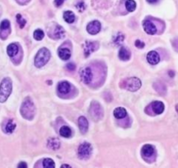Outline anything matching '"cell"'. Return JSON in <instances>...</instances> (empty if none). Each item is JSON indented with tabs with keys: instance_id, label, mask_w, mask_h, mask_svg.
I'll return each instance as SVG.
<instances>
[{
	"instance_id": "obj_1",
	"label": "cell",
	"mask_w": 178,
	"mask_h": 168,
	"mask_svg": "<svg viewBox=\"0 0 178 168\" xmlns=\"http://www.w3.org/2000/svg\"><path fill=\"white\" fill-rule=\"evenodd\" d=\"M12 90V82L10 78H5L0 85V102H4L8 99Z\"/></svg>"
},
{
	"instance_id": "obj_2",
	"label": "cell",
	"mask_w": 178,
	"mask_h": 168,
	"mask_svg": "<svg viewBox=\"0 0 178 168\" xmlns=\"http://www.w3.org/2000/svg\"><path fill=\"white\" fill-rule=\"evenodd\" d=\"M50 57H51V54L49 50L47 48H41L38 52V54H36L35 61H34L35 66L37 68H41L45 66L50 60Z\"/></svg>"
},
{
	"instance_id": "obj_3",
	"label": "cell",
	"mask_w": 178,
	"mask_h": 168,
	"mask_svg": "<svg viewBox=\"0 0 178 168\" xmlns=\"http://www.w3.org/2000/svg\"><path fill=\"white\" fill-rule=\"evenodd\" d=\"M34 112H35V108H34V104L32 103L31 100L29 98L25 100L22 104L21 107V114L24 118L31 120L32 119L33 116H34Z\"/></svg>"
},
{
	"instance_id": "obj_4",
	"label": "cell",
	"mask_w": 178,
	"mask_h": 168,
	"mask_svg": "<svg viewBox=\"0 0 178 168\" xmlns=\"http://www.w3.org/2000/svg\"><path fill=\"white\" fill-rule=\"evenodd\" d=\"M141 86V82L140 79L136 77L128 78L124 81V88L131 92L137 91Z\"/></svg>"
},
{
	"instance_id": "obj_5",
	"label": "cell",
	"mask_w": 178,
	"mask_h": 168,
	"mask_svg": "<svg viewBox=\"0 0 178 168\" xmlns=\"http://www.w3.org/2000/svg\"><path fill=\"white\" fill-rule=\"evenodd\" d=\"M92 153V146L88 143H83L82 145H79V150H78V154L79 159L81 160H86L89 158V156Z\"/></svg>"
},
{
	"instance_id": "obj_6",
	"label": "cell",
	"mask_w": 178,
	"mask_h": 168,
	"mask_svg": "<svg viewBox=\"0 0 178 168\" xmlns=\"http://www.w3.org/2000/svg\"><path fill=\"white\" fill-rule=\"evenodd\" d=\"M90 113L94 119H101L103 115V111L101 105L97 102H93L90 107Z\"/></svg>"
},
{
	"instance_id": "obj_7",
	"label": "cell",
	"mask_w": 178,
	"mask_h": 168,
	"mask_svg": "<svg viewBox=\"0 0 178 168\" xmlns=\"http://www.w3.org/2000/svg\"><path fill=\"white\" fill-rule=\"evenodd\" d=\"M80 74V77H81V80L82 82L86 84H89L91 82H92V79H93V73L91 71V69L87 67L86 68H83V69L80 70L79 72Z\"/></svg>"
},
{
	"instance_id": "obj_8",
	"label": "cell",
	"mask_w": 178,
	"mask_h": 168,
	"mask_svg": "<svg viewBox=\"0 0 178 168\" xmlns=\"http://www.w3.org/2000/svg\"><path fill=\"white\" fill-rule=\"evenodd\" d=\"M101 23L97 20H93L92 22L87 25L86 26V30L87 32L92 34V35H94V34H97L100 31H101Z\"/></svg>"
},
{
	"instance_id": "obj_9",
	"label": "cell",
	"mask_w": 178,
	"mask_h": 168,
	"mask_svg": "<svg viewBox=\"0 0 178 168\" xmlns=\"http://www.w3.org/2000/svg\"><path fill=\"white\" fill-rule=\"evenodd\" d=\"M98 48V44L97 42H86L84 45V52H85L86 56H88L94 52Z\"/></svg>"
},
{
	"instance_id": "obj_10",
	"label": "cell",
	"mask_w": 178,
	"mask_h": 168,
	"mask_svg": "<svg viewBox=\"0 0 178 168\" xmlns=\"http://www.w3.org/2000/svg\"><path fill=\"white\" fill-rule=\"evenodd\" d=\"M143 28H144V30H145V32L147 33L151 34V35L155 34V32H156V27H155V25L151 21H149V20H145L143 22Z\"/></svg>"
},
{
	"instance_id": "obj_11",
	"label": "cell",
	"mask_w": 178,
	"mask_h": 168,
	"mask_svg": "<svg viewBox=\"0 0 178 168\" xmlns=\"http://www.w3.org/2000/svg\"><path fill=\"white\" fill-rule=\"evenodd\" d=\"M147 60L150 64L155 65V64H158L159 63V61H160V56H159V54H157L155 51H151V52H149L147 54Z\"/></svg>"
},
{
	"instance_id": "obj_12",
	"label": "cell",
	"mask_w": 178,
	"mask_h": 168,
	"mask_svg": "<svg viewBox=\"0 0 178 168\" xmlns=\"http://www.w3.org/2000/svg\"><path fill=\"white\" fill-rule=\"evenodd\" d=\"M47 147L51 150H58L60 147V142L57 138H51L47 140Z\"/></svg>"
},
{
	"instance_id": "obj_13",
	"label": "cell",
	"mask_w": 178,
	"mask_h": 168,
	"mask_svg": "<svg viewBox=\"0 0 178 168\" xmlns=\"http://www.w3.org/2000/svg\"><path fill=\"white\" fill-rule=\"evenodd\" d=\"M78 123H79V130L81 131V133L85 134L88 130V121L86 120L85 116H80L79 118Z\"/></svg>"
},
{
	"instance_id": "obj_14",
	"label": "cell",
	"mask_w": 178,
	"mask_h": 168,
	"mask_svg": "<svg viewBox=\"0 0 178 168\" xmlns=\"http://www.w3.org/2000/svg\"><path fill=\"white\" fill-rule=\"evenodd\" d=\"M155 153V148L151 145H145L141 149V153L145 157H151Z\"/></svg>"
},
{
	"instance_id": "obj_15",
	"label": "cell",
	"mask_w": 178,
	"mask_h": 168,
	"mask_svg": "<svg viewBox=\"0 0 178 168\" xmlns=\"http://www.w3.org/2000/svg\"><path fill=\"white\" fill-rule=\"evenodd\" d=\"M152 109H153V110H154V112H155V114H162L163 112V110H164V104L162 102L156 101V102H154L152 103Z\"/></svg>"
},
{
	"instance_id": "obj_16",
	"label": "cell",
	"mask_w": 178,
	"mask_h": 168,
	"mask_svg": "<svg viewBox=\"0 0 178 168\" xmlns=\"http://www.w3.org/2000/svg\"><path fill=\"white\" fill-rule=\"evenodd\" d=\"M131 57V54L129 51L126 47H121L120 52H119V58L121 61H128Z\"/></svg>"
},
{
	"instance_id": "obj_17",
	"label": "cell",
	"mask_w": 178,
	"mask_h": 168,
	"mask_svg": "<svg viewBox=\"0 0 178 168\" xmlns=\"http://www.w3.org/2000/svg\"><path fill=\"white\" fill-rule=\"evenodd\" d=\"M58 89H59V92H60L61 94H67L70 92L71 86L67 82H62L59 84Z\"/></svg>"
},
{
	"instance_id": "obj_18",
	"label": "cell",
	"mask_w": 178,
	"mask_h": 168,
	"mask_svg": "<svg viewBox=\"0 0 178 168\" xmlns=\"http://www.w3.org/2000/svg\"><path fill=\"white\" fill-rule=\"evenodd\" d=\"M114 116L116 117L117 119H122L127 116V110L124 108H116L114 111Z\"/></svg>"
},
{
	"instance_id": "obj_19",
	"label": "cell",
	"mask_w": 178,
	"mask_h": 168,
	"mask_svg": "<svg viewBox=\"0 0 178 168\" xmlns=\"http://www.w3.org/2000/svg\"><path fill=\"white\" fill-rule=\"evenodd\" d=\"M59 56L61 58L62 60L66 61L71 57V52L68 48H60L59 50Z\"/></svg>"
},
{
	"instance_id": "obj_20",
	"label": "cell",
	"mask_w": 178,
	"mask_h": 168,
	"mask_svg": "<svg viewBox=\"0 0 178 168\" xmlns=\"http://www.w3.org/2000/svg\"><path fill=\"white\" fill-rule=\"evenodd\" d=\"M63 17H64V19H65L67 23H73V22H74V20H75V15H74V13H73V12H71V11H66V12H65Z\"/></svg>"
},
{
	"instance_id": "obj_21",
	"label": "cell",
	"mask_w": 178,
	"mask_h": 168,
	"mask_svg": "<svg viewBox=\"0 0 178 168\" xmlns=\"http://www.w3.org/2000/svg\"><path fill=\"white\" fill-rule=\"evenodd\" d=\"M18 46H17L16 44H11V45L8 46L7 54L9 56L13 57L18 54Z\"/></svg>"
},
{
	"instance_id": "obj_22",
	"label": "cell",
	"mask_w": 178,
	"mask_h": 168,
	"mask_svg": "<svg viewBox=\"0 0 178 168\" xmlns=\"http://www.w3.org/2000/svg\"><path fill=\"white\" fill-rule=\"evenodd\" d=\"M60 133L64 138H70L72 136V130L68 126H62L60 130Z\"/></svg>"
},
{
	"instance_id": "obj_23",
	"label": "cell",
	"mask_w": 178,
	"mask_h": 168,
	"mask_svg": "<svg viewBox=\"0 0 178 168\" xmlns=\"http://www.w3.org/2000/svg\"><path fill=\"white\" fill-rule=\"evenodd\" d=\"M15 129H16V124L14 123V122H13L12 120H10V121L6 123L5 130V132H7V133H12Z\"/></svg>"
},
{
	"instance_id": "obj_24",
	"label": "cell",
	"mask_w": 178,
	"mask_h": 168,
	"mask_svg": "<svg viewBox=\"0 0 178 168\" xmlns=\"http://www.w3.org/2000/svg\"><path fill=\"white\" fill-rule=\"evenodd\" d=\"M64 36H65V32L63 30V28L60 25H57L56 29L54 30V37L56 39H60L63 38Z\"/></svg>"
},
{
	"instance_id": "obj_25",
	"label": "cell",
	"mask_w": 178,
	"mask_h": 168,
	"mask_svg": "<svg viewBox=\"0 0 178 168\" xmlns=\"http://www.w3.org/2000/svg\"><path fill=\"white\" fill-rule=\"evenodd\" d=\"M124 39H125V36H124L123 34H122L121 32H118L116 36L114 39V43H115V45H117V46H120V45L122 44Z\"/></svg>"
},
{
	"instance_id": "obj_26",
	"label": "cell",
	"mask_w": 178,
	"mask_h": 168,
	"mask_svg": "<svg viewBox=\"0 0 178 168\" xmlns=\"http://www.w3.org/2000/svg\"><path fill=\"white\" fill-rule=\"evenodd\" d=\"M125 5L128 12H134L136 8V3L134 0H128Z\"/></svg>"
},
{
	"instance_id": "obj_27",
	"label": "cell",
	"mask_w": 178,
	"mask_h": 168,
	"mask_svg": "<svg viewBox=\"0 0 178 168\" xmlns=\"http://www.w3.org/2000/svg\"><path fill=\"white\" fill-rule=\"evenodd\" d=\"M43 166L46 168H53L55 166V164L52 159H46L43 161Z\"/></svg>"
},
{
	"instance_id": "obj_28",
	"label": "cell",
	"mask_w": 178,
	"mask_h": 168,
	"mask_svg": "<svg viewBox=\"0 0 178 168\" xmlns=\"http://www.w3.org/2000/svg\"><path fill=\"white\" fill-rule=\"evenodd\" d=\"M33 37H34V39L36 40H41L42 39L44 38V32L42 30H40V29L36 30L34 32V33H33Z\"/></svg>"
},
{
	"instance_id": "obj_29",
	"label": "cell",
	"mask_w": 178,
	"mask_h": 168,
	"mask_svg": "<svg viewBox=\"0 0 178 168\" xmlns=\"http://www.w3.org/2000/svg\"><path fill=\"white\" fill-rule=\"evenodd\" d=\"M10 29V22L9 20H4L2 21V23L0 25V31L3 32V31H6Z\"/></svg>"
},
{
	"instance_id": "obj_30",
	"label": "cell",
	"mask_w": 178,
	"mask_h": 168,
	"mask_svg": "<svg viewBox=\"0 0 178 168\" xmlns=\"http://www.w3.org/2000/svg\"><path fill=\"white\" fill-rule=\"evenodd\" d=\"M17 21H18V23L19 25L20 28H24V26L25 24H26V20L24 19L23 18H22V16L20 15V14H18V15H17Z\"/></svg>"
},
{
	"instance_id": "obj_31",
	"label": "cell",
	"mask_w": 178,
	"mask_h": 168,
	"mask_svg": "<svg viewBox=\"0 0 178 168\" xmlns=\"http://www.w3.org/2000/svg\"><path fill=\"white\" fill-rule=\"evenodd\" d=\"M76 7H77V9L79 12H83L85 10V4L80 2V3H79V4L76 5Z\"/></svg>"
},
{
	"instance_id": "obj_32",
	"label": "cell",
	"mask_w": 178,
	"mask_h": 168,
	"mask_svg": "<svg viewBox=\"0 0 178 168\" xmlns=\"http://www.w3.org/2000/svg\"><path fill=\"white\" fill-rule=\"evenodd\" d=\"M135 46L138 47V48H143L145 46V43H143L141 40H136L135 41Z\"/></svg>"
},
{
	"instance_id": "obj_33",
	"label": "cell",
	"mask_w": 178,
	"mask_h": 168,
	"mask_svg": "<svg viewBox=\"0 0 178 168\" xmlns=\"http://www.w3.org/2000/svg\"><path fill=\"white\" fill-rule=\"evenodd\" d=\"M66 68L68 69V70H70V71H73L74 69H75V65L73 64V63H69V64H67L66 65Z\"/></svg>"
},
{
	"instance_id": "obj_34",
	"label": "cell",
	"mask_w": 178,
	"mask_h": 168,
	"mask_svg": "<svg viewBox=\"0 0 178 168\" xmlns=\"http://www.w3.org/2000/svg\"><path fill=\"white\" fill-rule=\"evenodd\" d=\"M64 1H65V0H54V3L55 5H56V6H60L62 4L64 3Z\"/></svg>"
},
{
	"instance_id": "obj_35",
	"label": "cell",
	"mask_w": 178,
	"mask_h": 168,
	"mask_svg": "<svg viewBox=\"0 0 178 168\" xmlns=\"http://www.w3.org/2000/svg\"><path fill=\"white\" fill-rule=\"evenodd\" d=\"M18 167H27V165H26L24 162H21L20 164H18Z\"/></svg>"
},
{
	"instance_id": "obj_36",
	"label": "cell",
	"mask_w": 178,
	"mask_h": 168,
	"mask_svg": "<svg viewBox=\"0 0 178 168\" xmlns=\"http://www.w3.org/2000/svg\"><path fill=\"white\" fill-rule=\"evenodd\" d=\"M147 1L149 4H155L158 0H147Z\"/></svg>"
},
{
	"instance_id": "obj_37",
	"label": "cell",
	"mask_w": 178,
	"mask_h": 168,
	"mask_svg": "<svg viewBox=\"0 0 178 168\" xmlns=\"http://www.w3.org/2000/svg\"><path fill=\"white\" fill-rule=\"evenodd\" d=\"M62 167H70V166H67V165H64V166H62Z\"/></svg>"
},
{
	"instance_id": "obj_38",
	"label": "cell",
	"mask_w": 178,
	"mask_h": 168,
	"mask_svg": "<svg viewBox=\"0 0 178 168\" xmlns=\"http://www.w3.org/2000/svg\"><path fill=\"white\" fill-rule=\"evenodd\" d=\"M176 111H177V112H178V104H177V105H176Z\"/></svg>"
}]
</instances>
